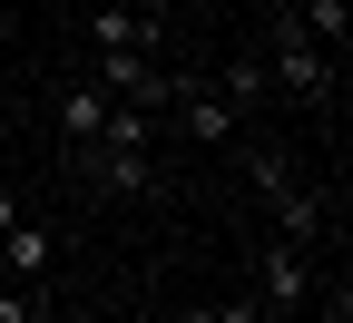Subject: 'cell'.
<instances>
[{
	"instance_id": "obj_11",
	"label": "cell",
	"mask_w": 353,
	"mask_h": 323,
	"mask_svg": "<svg viewBox=\"0 0 353 323\" xmlns=\"http://www.w3.org/2000/svg\"><path fill=\"white\" fill-rule=\"evenodd\" d=\"M0 274H20V284H39V274H50V236H39V225H20V236H0Z\"/></svg>"
},
{
	"instance_id": "obj_6",
	"label": "cell",
	"mask_w": 353,
	"mask_h": 323,
	"mask_svg": "<svg viewBox=\"0 0 353 323\" xmlns=\"http://www.w3.org/2000/svg\"><path fill=\"white\" fill-rule=\"evenodd\" d=\"M88 50H167V20H138L128 0H99L88 10Z\"/></svg>"
},
{
	"instance_id": "obj_14",
	"label": "cell",
	"mask_w": 353,
	"mask_h": 323,
	"mask_svg": "<svg viewBox=\"0 0 353 323\" xmlns=\"http://www.w3.org/2000/svg\"><path fill=\"white\" fill-rule=\"evenodd\" d=\"M20 225H30V216H20V196L0 187V236H20Z\"/></svg>"
},
{
	"instance_id": "obj_8",
	"label": "cell",
	"mask_w": 353,
	"mask_h": 323,
	"mask_svg": "<svg viewBox=\"0 0 353 323\" xmlns=\"http://www.w3.org/2000/svg\"><path fill=\"white\" fill-rule=\"evenodd\" d=\"M294 30L314 39L324 59H343V39H353V10H343V0H304V10H294Z\"/></svg>"
},
{
	"instance_id": "obj_12",
	"label": "cell",
	"mask_w": 353,
	"mask_h": 323,
	"mask_svg": "<svg viewBox=\"0 0 353 323\" xmlns=\"http://www.w3.org/2000/svg\"><path fill=\"white\" fill-rule=\"evenodd\" d=\"M245 187H255V196H265V206H275V196H285V187H294V167H285V157H245Z\"/></svg>"
},
{
	"instance_id": "obj_1",
	"label": "cell",
	"mask_w": 353,
	"mask_h": 323,
	"mask_svg": "<svg viewBox=\"0 0 353 323\" xmlns=\"http://www.w3.org/2000/svg\"><path fill=\"white\" fill-rule=\"evenodd\" d=\"M255 59H265V79H275V88H285V98H304V108H324V98H334V79H343V59H324V50H314V39H304V30H294V10L275 20V39H265V50H255Z\"/></svg>"
},
{
	"instance_id": "obj_15",
	"label": "cell",
	"mask_w": 353,
	"mask_h": 323,
	"mask_svg": "<svg viewBox=\"0 0 353 323\" xmlns=\"http://www.w3.org/2000/svg\"><path fill=\"white\" fill-rule=\"evenodd\" d=\"M128 10H138V20H167V10H176V0H128Z\"/></svg>"
},
{
	"instance_id": "obj_10",
	"label": "cell",
	"mask_w": 353,
	"mask_h": 323,
	"mask_svg": "<svg viewBox=\"0 0 353 323\" xmlns=\"http://www.w3.org/2000/svg\"><path fill=\"white\" fill-rule=\"evenodd\" d=\"M216 88H226V98H236L245 118H255L265 98H275V79H265V59H255V50H245V59H226V69H216Z\"/></svg>"
},
{
	"instance_id": "obj_9",
	"label": "cell",
	"mask_w": 353,
	"mask_h": 323,
	"mask_svg": "<svg viewBox=\"0 0 353 323\" xmlns=\"http://www.w3.org/2000/svg\"><path fill=\"white\" fill-rule=\"evenodd\" d=\"M314 225H324V187H304V176H294V187L275 196V236H285V245H304Z\"/></svg>"
},
{
	"instance_id": "obj_16",
	"label": "cell",
	"mask_w": 353,
	"mask_h": 323,
	"mask_svg": "<svg viewBox=\"0 0 353 323\" xmlns=\"http://www.w3.org/2000/svg\"><path fill=\"white\" fill-rule=\"evenodd\" d=\"M187 323H236V304H206V313H187Z\"/></svg>"
},
{
	"instance_id": "obj_17",
	"label": "cell",
	"mask_w": 353,
	"mask_h": 323,
	"mask_svg": "<svg viewBox=\"0 0 353 323\" xmlns=\"http://www.w3.org/2000/svg\"><path fill=\"white\" fill-rule=\"evenodd\" d=\"M187 10H226V0H187Z\"/></svg>"
},
{
	"instance_id": "obj_7",
	"label": "cell",
	"mask_w": 353,
	"mask_h": 323,
	"mask_svg": "<svg viewBox=\"0 0 353 323\" xmlns=\"http://www.w3.org/2000/svg\"><path fill=\"white\" fill-rule=\"evenodd\" d=\"M99 118H108V88H99V79L59 88V137H69V147H88V137H99Z\"/></svg>"
},
{
	"instance_id": "obj_5",
	"label": "cell",
	"mask_w": 353,
	"mask_h": 323,
	"mask_svg": "<svg viewBox=\"0 0 353 323\" xmlns=\"http://www.w3.org/2000/svg\"><path fill=\"white\" fill-rule=\"evenodd\" d=\"M79 167H88L99 196H148V187H157V157H148V147H79Z\"/></svg>"
},
{
	"instance_id": "obj_4",
	"label": "cell",
	"mask_w": 353,
	"mask_h": 323,
	"mask_svg": "<svg viewBox=\"0 0 353 323\" xmlns=\"http://www.w3.org/2000/svg\"><path fill=\"white\" fill-rule=\"evenodd\" d=\"M99 88L128 98V108H167V98H176V69H167L157 50H99Z\"/></svg>"
},
{
	"instance_id": "obj_3",
	"label": "cell",
	"mask_w": 353,
	"mask_h": 323,
	"mask_svg": "<svg viewBox=\"0 0 353 323\" xmlns=\"http://www.w3.org/2000/svg\"><path fill=\"white\" fill-rule=\"evenodd\" d=\"M255 304H265V313H304V304H314V255L285 245V236H265V255H255Z\"/></svg>"
},
{
	"instance_id": "obj_2",
	"label": "cell",
	"mask_w": 353,
	"mask_h": 323,
	"mask_svg": "<svg viewBox=\"0 0 353 323\" xmlns=\"http://www.w3.org/2000/svg\"><path fill=\"white\" fill-rule=\"evenodd\" d=\"M176 127H187L196 137V147H236V137H245V108L226 98V88H216V79H176Z\"/></svg>"
},
{
	"instance_id": "obj_13",
	"label": "cell",
	"mask_w": 353,
	"mask_h": 323,
	"mask_svg": "<svg viewBox=\"0 0 353 323\" xmlns=\"http://www.w3.org/2000/svg\"><path fill=\"white\" fill-rule=\"evenodd\" d=\"M0 323H59V304H50V294H10V284H0Z\"/></svg>"
}]
</instances>
